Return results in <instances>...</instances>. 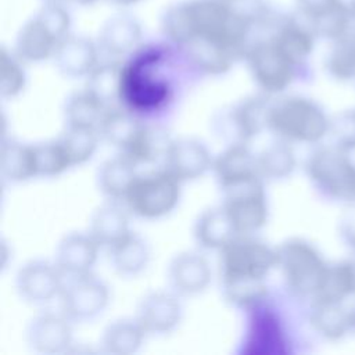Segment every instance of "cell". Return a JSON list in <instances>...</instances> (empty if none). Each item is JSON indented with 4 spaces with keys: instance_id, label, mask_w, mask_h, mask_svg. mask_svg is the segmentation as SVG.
I'll use <instances>...</instances> for the list:
<instances>
[{
    "instance_id": "74e56055",
    "label": "cell",
    "mask_w": 355,
    "mask_h": 355,
    "mask_svg": "<svg viewBox=\"0 0 355 355\" xmlns=\"http://www.w3.org/2000/svg\"><path fill=\"white\" fill-rule=\"evenodd\" d=\"M220 286L225 300L237 308H248L257 305L265 298L268 293L265 280L222 279Z\"/></svg>"
},
{
    "instance_id": "44dd1931",
    "label": "cell",
    "mask_w": 355,
    "mask_h": 355,
    "mask_svg": "<svg viewBox=\"0 0 355 355\" xmlns=\"http://www.w3.org/2000/svg\"><path fill=\"white\" fill-rule=\"evenodd\" d=\"M212 277L208 261L193 251L175 255L168 266V282L178 295H196L202 293Z\"/></svg>"
},
{
    "instance_id": "30bf717a",
    "label": "cell",
    "mask_w": 355,
    "mask_h": 355,
    "mask_svg": "<svg viewBox=\"0 0 355 355\" xmlns=\"http://www.w3.org/2000/svg\"><path fill=\"white\" fill-rule=\"evenodd\" d=\"M110 290L107 284L92 273L67 277L60 294L61 312L71 322H89L96 319L108 305Z\"/></svg>"
},
{
    "instance_id": "ee69618b",
    "label": "cell",
    "mask_w": 355,
    "mask_h": 355,
    "mask_svg": "<svg viewBox=\"0 0 355 355\" xmlns=\"http://www.w3.org/2000/svg\"><path fill=\"white\" fill-rule=\"evenodd\" d=\"M98 0H67V3L75 4V6H80V7H89L96 4Z\"/></svg>"
},
{
    "instance_id": "d6a6232c",
    "label": "cell",
    "mask_w": 355,
    "mask_h": 355,
    "mask_svg": "<svg viewBox=\"0 0 355 355\" xmlns=\"http://www.w3.org/2000/svg\"><path fill=\"white\" fill-rule=\"evenodd\" d=\"M355 295V275L351 259L329 263L323 283L312 298L322 302H344Z\"/></svg>"
},
{
    "instance_id": "bcb514c9",
    "label": "cell",
    "mask_w": 355,
    "mask_h": 355,
    "mask_svg": "<svg viewBox=\"0 0 355 355\" xmlns=\"http://www.w3.org/2000/svg\"><path fill=\"white\" fill-rule=\"evenodd\" d=\"M225 1H229L232 4H237V6H241L244 1H248V0H225Z\"/></svg>"
},
{
    "instance_id": "e575fe53",
    "label": "cell",
    "mask_w": 355,
    "mask_h": 355,
    "mask_svg": "<svg viewBox=\"0 0 355 355\" xmlns=\"http://www.w3.org/2000/svg\"><path fill=\"white\" fill-rule=\"evenodd\" d=\"M257 161L259 176L270 180L288 178L297 166V157L293 147L282 139L265 147L257 155Z\"/></svg>"
},
{
    "instance_id": "9a60e30c",
    "label": "cell",
    "mask_w": 355,
    "mask_h": 355,
    "mask_svg": "<svg viewBox=\"0 0 355 355\" xmlns=\"http://www.w3.org/2000/svg\"><path fill=\"white\" fill-rule=\"evenodd\" d=\"M182 304L173 291H151L137 304L135 319L146 334H166L182 320Z\"/></svg>"
},
{
    "instance_id": "3957f363",
    "label": "cell",
    "mask_w": 355,
    "mask_h": 355,
    "mask_svg": "<svg viewBox=\"0 0 355 355\" xmlns=\"http://www.w3.org/2000/svg\"><path fill=\"white\" fill-rule=\"evenodd\" d=\"M330 118L313 100L304 96H284L270 103L268 129L288 143L315 144L330 130Z\"/></svg>"
},
{
    "instance_id": "8d00e7d4",
    "label": "cell",
    "mask_w": 355,
    "mask_h": 355,
    "mask_svg": "<svg viewBox=\"0 0 355 355\" xmlns=\"http://www.w3.org/2000/svg\"><path fill=\"white\" fill-rule=\"evenodd\" d=\"M98 139L100 135L97 129L67 126L57 140L61 144L72 168L87 162L94 155L98 146Z\"/></svg>"
},
{
    "instance_id": "b9f144b4",
    "label": "cell",
    "mask_w": 355,
    "mask_h": 355,
    "mask_svg": "<svg viewBox=\"0 0 355 355\" xmlns=\"http://www.w3.org/2000/svg\"><path fill=\"white\" fill-rule=\"evenodd\" d=\"M338 229L345 244L355 251V201L348 204V208L340 219Z\"/></svg>"
},
{
    "instance_id": "f1b7e54d",
    "label": "cell",
    "mask_w": 355,
    "mask_h": 355,
    "mask_svg": "<svg viewBox=\"0 0 355 355\" xmlns=\"http://www.w3.org/2000/svg\"><path fill=\"white\" fill-rule=\"evenodd\" d=\"M86 79V89L110 108L114 107L115 100L122 92L125 69L119 60H107L98 62Z\"/></svg>"
},
{
    "instance_id": "60d3db41",
    "label": "cell",
    "mask_w": 355,
    "mask_h": 355,
    "mask_svg": "<svg viewBox=\"0 0 355 355\" xmlns=\"http://www.w3.org/2000/svg\"><path fill=\"white\" fill-rule=\"evenodd\" d=\"M329 135L334 147L347 153L355 150V110L344 111L331 119Z\"/></svg>"
},
{
    "instance_id": "7dc6e473",
    "label": "cell",
    "mask_w": 355,
    "mask_h": 355,
    "mask_svg": "<svg viewBox=\"0 0 355 355\" xmlns=\"http://www.w3.org/2000/svg\"><path fill=\"white\" fill-rule=\"evenodd\" d=\"M352 330H355V311H352Z\"/></svg>"
},
{
    "instance_id": "83f0119b",
    "label": "cell",
    "mask_w": 355,
    "mask_h": 355,
    "mask_svg": "<svg viewBox=\"0 0 355 355\" xmlns=\"http://www.w3.org/2000/svg\"><path fill=\"white\" fill-rule=\"evenodd\" d=\"M108 251L112 268L122 276H136L141 273L150 261L147 243L133 232L108 248Z\"/></svg>"
},
{
    "instance_id": "7c38bea8",
    "label": "cell",
    "mask_w": 355,
    "mask_h": 355,
    "mask_svg": "<svg viewBox=\"0 0 355 355\" xmlns=\"http://www.w3.org/2000/svg\"><path fill=\"white\" fill-rule=\"evenodd\" d=\"M64 279L55 262L32 259L18 269L15 288L25 302L39 305L60 297L65 284Z\"/></svg>"
},
{
    "instance_id": "ffe728a7",
    "label": "cell",
    "mask_w": 355,
    "mask_h": 355,
    "mask_svg": "<svg viewBox=\"0 0 355 355\" xmlns=\"http://www.w3.org/2000/svg\"><path fill=\"white\" fill-rule=\"evenodd\" d=\"M98 248L89 232L68 233L58 241L54 262L65 277L87 275L97 261Z\"/></svg>"
},
{
    "instance_id": "4fadbf2b",
    "label": "cell",
    "mask_w": 355,
    "mask_h": 355,
    "mask_svg": "<svg viewBox=\"0 0 355 355\" xmlns=\"http://www.w3.org/2000/svg\"><path fill=\"white\" fill-rule=\"evenodd\" d=\"M143 39V26L130 12L122 11L107 18L100 26L97 44L108 60H121L135 53Z\"/></svg>"
},
{
    "instance_id": "484cf974",
    "label": "cell",
    "mask_w": 355,
    "mask_h": 355,
    "mask_svg": "<svg viewBox=\"0 0 355 355\" xmlns=\"http://www.w3.org/2000/svg\"><path fill=\"white\" fill-rule=\"evenodd\" d=\"M136 166L123 155L104 161L97 171V187L108 200H125L137 175Z\"/></svg>"
},
{
    "instance_id": "277c9868",
    "label": "cell",
    "mask_w": 355,
    "mask_h": 355,
    "mask_svg": "<svg viewBox=\"0 0 355 355\" xmlns=\"http://www.w3.org/2000/svg\"><path fill=\"white\" fill-rule=\"evenodd\" d=\"M276 250L277 268L287 287L297 295L313 298L329 268L320 251L300 237L286 240Z\"/></svg>"
},
{
    "instance_id": "836d02e7",
    "label": "cell",
    "mask_w": 355,
    "mask_h": 355,
    "mask_svg": "<svg viewBox=\"0 0 355 355\" xmlns=\"http://www.w3.org/2000/svg\"><path fill=\"white\" fill-rule=\"evenodd\" d=\"M330 43L324 60L327 73L337 80L355 78V21L340 37Z\"/></svg>"
},
{
    "instance_id": "4dcf8cb0",
    "label": "cell",
    "mask_w": 355,
    "mask_h": 355,
    "mask_svg": "<svg viewBox=\"0 0 355 355\" xmlns=\"http://www.w3.org/2000/svg\"><path fill=\"white\" fill-rule=\"evenodd\" d=\"M1 175L10 183H21L37 176L33 144L6 140L1 154Z\"/></svg>"
},
{
    "instance_id": "52a82bcc",
    "label": "cell",
    "mask_w": 355,
    "mask_h": 355,
    "mask_svg": "<svg viewBox=\"0 0 355 355\" xmlns=\"http://www.w3.org/2000/svg\"><path fill=\"white\" fill-rule=\"evenodd\" d=\"M180 183L165 168L139 175L123 201L133 215L158 219L176 208L182 193Z\"/></svg>"
},
{
    "instance_id": "cb8c5ba5",
    "label": "cell",
    "mask_w": 355,
    "mask_h": 355,
    "mask_svg": "<svg viewBox=\"0 0 355 355\" xmlns=\"http://www.w3.org/2000/svg\"><path fill=\"white\" fill-rule=\"evenodd\" d=\"M193 236L201 248L220 251L237 236V232L220 205L208 208L198 215L194 222Z\"/></svg>"
},
{
    "instance_id": "603a6c76",
    "label": "cell",
    "mask_w": 355,
    "mask_h": 355,
    "mask_svg": "<svg viewBox=\"0 0 355 355\" xmlns=\"http://www.w3.org/2000/svg\"><path fill=\"white\" fill-rule=\"evenodd\" d=\"M129 233L128 214L115 202H107L97 207L90 216L89 234L100 247L111 248Z\"/></svg>"
},
{
    "instance_id": "ba28073f",
    "label": "cell",
    "mask_w": 355,
    "mask_h": 355,
    "mask_svg": "<svg viewBox=\"0 0 355 355\" xmlns=\"http://www.w3.org/2000/svg\"><path fill=\"white\" fill-rule=\"evenodd\" d=\"M243 58L254 83L266 94L284 92L293 83L298 69L268 36L261 33L252 35Z\"/></svg>"
},
{
    "instance_id": "d4e9b609",
    "label": "cell",
    "mask_w": 355,
    "mask_h": 355,
    "mask_svg": "<svg viewBox=\"0 0 355 355\" xmlns=\"http://www.w3.org/2000/svg\"><path fill=\"white\" fill-rule=\"evenodd\" d=\"M172 139L159 126L141 123L132 140L119 151L135 165L151 164L159 158H165Z\"/></svg>"
},
{
    "instance_id": "5b68a950",
    "label": "cell",
    "mask_w": 355,
    "mask_h": 355,
    "mask_svg": "<svg viewBox=\"0 0 355 355\" xmlns=\"http://www.w3.org/2000/svg\"><path fill=\"white\" fill-rule=\"evenodd\" d=\"M306 175L323 196L343 201H355V162L334 146L315 150L305 165Z\"/></svg>"
},
{
    "instance_id": "c3c4849f",
    "label": "cell",
    "mask_w": 355,
    "mask_h": 355,
    "mask_svg": "<svg viewBox=\"0 0 355 355\" xmlns=\"http://www.w3.org/2000/svg\"><path fill=\"white\" fill-rule=\"evenodd\" d=\"M351 262H352V268H354V275H355V258H352V259H351Z\"/></svg>"
},
{
    "instance_id": "f35d334b",
    "label": "cell",
    "mask_w": 355,
    "mask_h": 355,
    "mask_svg": "<svg viewBox=\"0 0 355 355\" xmlns=\"http://www.w3.org/2000/svg\"><path fill=\"white\" fill-rule=\"evenodd\" d=\"M0 71L1 82L0 92L4 98H14L25 89L26 72L24 68V61L7 47H1L0 53Z\"/></svg>"
},
{
    "instance_id": "f546056e",
    "label": "cell",
    "mask_w": 355,
    "mask_h": 355,
    "mask_svg": "<svg viewBox=\"0 0 355 355\" xmlns=\"http://www.w3.org/2000/svg\"><path fill=\"white\" fill-rule=\"evenodd\" d=\"M146 331L136 319H116L101 334V348L107 354L130 355L140 349Z\"/></svg>"
},
{
    "instance_id": "8992f818",
    "label": "cell",
    "mask_w": 355,
    "mask_h": 355,
    "mask_svg": "<svg viewBox=\"0 0 355 355\" xmlns=\"http://www.w3.org/2000/svg\"><path fill=\"white\" fill-rule=\"evenodd\" d=\"M222 279L266 280L277 268V250L252 234H237L219 251Z\"/></svg>"
},
{
    "instance_id": "d590c367",
    "label": "cell",
    "mask_w": 355,
    "mask_h": 355,
    "mask_svg": "<svg viewBox=\"0 0 355 355\" xmlns=\"http://www.w3.org/2000/svg\"><path fill=\"white\" fill-rule=\"evenodd\" d=\"M141 123L143 122H140L128 111L116 107H110L105 111L97 128V132L100 135V139L121 151L132 140Z\"/></svg>"
},
{
    "instance_id": "f6af8a7d",
    "label": "cell",
    "mask_w": 355,
    "mask_h": 355,
    "mask_svg": "<svg viewBox=\"0 0 355 355\" xmlns=\"http://www.w3.org/2000/svg\"><path fill=\"white\" fill-rule=\"evenodd\" d=\"M348 3H349L351 12H352V15H354V18H355V0H348Z\"/></svg>"
},
{
    "instance_id": "681fc988",
    "label": "cell",
    "mask_w": 355,
    "mask_h": 355,
    "mask_svg": "<svg viewBox=\"0 0 355 355\" xmlns=\"http://www.w3.org/2000/svg\"><path fill=\"white\" fill-rule=\"evenodd\" d=\"M43 1H64L65 3L67 0H43Z\"/></svg>"
},
{
    "instance_id": "d6986e66",
    "label": "cell",
    "mask_w": 355,
    "mask_h": 355,
    "mask_svg": "<svg viewBox=\"0 0 355 355\" xmlns=\"http://www.w3.org/2000/svg\"><path fill=\"white\" fill-rule=\"evenodd\" d=\"M211 169L223 190L261 178L257 155L247 143H230L214 158Z\"/></svg>"
},
{
    "instance_id": "5bb4252c",
    "label": "cell",
    "mask_w": 355,
    "mask_h": 355,
    "mask_svg": "<svg viewBox=\"0 0 355 355\" xmlns=\"http://www.w3.org/2000/svg\"><path fill=\"white\" fill-rule=\"evenodd\" d=\"M25 340L28 347L37 354L67 352L72 345L71 320L62 312H43L28 323Z\"/></svg>"
},
{
    "instance_id": "7402d4cb",
    "label": "cell",
    "mask_w": 355,
    "mask_h": 355,
    "mask_svg": "<svg viewBox=\"0 0 355 355\" xmlns=\"http://www.w3.org/2000/svg\"><path fill=\"white\" fill-rule=\"evenodd\" d=\"M178 50L182 51L186 62L191 68L214 76L226 73L237 60L227 49L204 39H193Z\"/></svg>"
},
{
    "instance_id": "2e32d148",
    "label": "cell",
    "mask_w": 355,
    "mask_h": 355,
    "mask_svg": "<svg viewBox=\"0 0 355 355\" xmlns=\"http://www.w3.org/2000/svg\"><path fill=\"white\" fill-rule=\"evenodd\" d=\"M270 101L261 96H250L233 104L222 116L223 128L232 143H247L268 129Z\"/></svg>"
},
{
    "instance_id": "4316f807",
    "label": "cell",
    "mask_w": 355,
    "mask_h": 355,
    "mask_svg": "<svg viewBox=\"0 0 355 355\" xmlns=\"http://www.w3.org/2000/svg\"><path fill=\"white\" fill-rule=\"evenodd\" d=\"M309 319L313 330L326 340H340L352 330V312L343 302L313 301Z\"/></svg>"
},
{
    "instance_id": "8fae6325",
    "label": "cell",
    "mask_w": 355,
    "mask_h": 355,
    "mask_svg": "<svg viewBox=\"0 0 355 355\" xmlns=\"http://www.w3.org/2000/svg\"><path fill=\"white\" fill-rule=\"evenodd\" d=\"M294 12L312 28L318 39L329 42L340 37L355 21L347 0H294Z\"/></svg>"
},
{
    "instance_id": "ab89813d",
    "label": "cell",
    "mask_w": 355,
    "mask_h": 355,
    "mask_svg": "<svg viewBox=\"0 0 355 355\" xmlns=\"http://www.w3.org/2000/svg\"><path fill=\"white\" fill-rule=\"evenodd\" d=\"M37 176L54 178L71 168L58 140L33 144Z\"/></svg>"
},
{
    "instance_id": "7a4b0ae2",
    "label": "cell",
    "mask_w": 355,
    "mask_h": 355,
    "mask_svg": "<svg viewBox=\"0 0 355 355\" xmlns=\"http://www.w3.org/2000/svg\"><path fill=\"white\" fill-rule=\"evenodd\" d=\"M71 26L72 17L64 1H43L18 29L12 50L24 62L50 60L58 44L72 33Z\"/></svg>"
},
{
    "instance_id": "ac0fdd59",
    "label": "cell",
    "mask_w": 355,
    "mask_h": 355,
    "mask_svg": "<svg viewBox=\"0 0 355 355\" xmlns=\"http://www.w3.org/2000/svg\"><path fill=\"white\" fill-rule=\"evenodd\" d=\"M100 49L96 40L69 33L57 47L53 61L57 71L69 79L87 78L100 62Z\"/></svg>"
},
{
    "instance_id": "9c48e42d",
    "label": "cell",
    "mask_w": 355,
    "mask_h": 355,
    "mask_svg": "<svg viewBox=\"0 0 355 355\" xmlns=\"http://www.w3.org/2000/svg\"><path fill=\"white\" fill-rule=\"evenodd\" d=\"M222 207L237 234H254L261 230L269 216V204L262 179H254L226 189Z\"/></svg>"
},
{
    "instance_id": "1f68e13d",
    "label": "cell",
    "mask_w": 355,
    "mask_h": 355,
    "mask_svg": "<svg viewBox=\"0 0 355 355\" xmlns=\"http://www.w3.org/2000/svg\"><path fill=\"white\" fill-rule=\"evenodd\" d=\"M105 107L86 87L72 93L64 105V118L67 126H82L97 129L105 111Z\"/></svg>"
},
{
    "instance_id": "e0dca14e",
    "label": "cell",
    "mask_w": 355,
    "mask_h": 355,
    "mask_svg": "<svg viewBox=\"0 0 355 355\" xmlns=\"http://www.w3.org/2000/svg\"><path fill=\"white\" fill-rule=\"evenodd\" d=\"M214 158L207 146L193 137L172 140L165 154V169L180 182L196 180L212 168Z\"/></svg>"
},
{
    "instance_id": "7bdbcfd3",
    "label": "cell",
    "mask_w": 355,
    "mask_h": 355,
    "mask_svg": "<svg viewBox=\"0 0 355 355\" xmlns=\"http://www.w3.org/2000/svg\"><path fill=\"white\" fill-rule=\"evenodd\" d=\"M105 1L115 6V7H119V8H128V7L139 4L143 0H105Z\"/></svg>"
},
{
    "instance_id": "6da1fadb",
    "label": "cell",
    "mask_w": 355,
    "mask_h": 355,
    "mask_svg": "<svg viewBox=\"0 0 355 355\" xmlns=\"http://www.w3.org/2000/svg\"><path fill=\"white\" fill-rule=\"evenodd\" d=\"M159 29L176 49L193 39H204L243 58L252 37L254 19L251 10L225 0H178L162 10Z\"/></svg>"
}]
</instances>
